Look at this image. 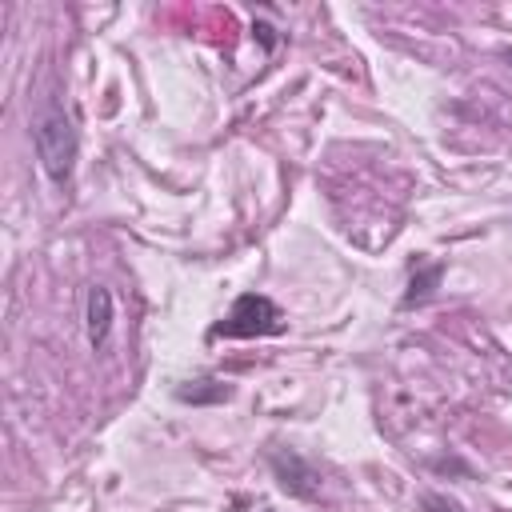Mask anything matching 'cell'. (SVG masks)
<instances>
[{"label": "cell", "mask_w": 512, "mask_h": 512, "mask_svg": "<svg viewBox=\"0 0 512 512\" xmlns=\"http://www.w3.org/2000/svg\"><path fill=\"white\" fill-rule=\"evenodd\" d=\"M84 320H88V344L100 348L108 340V328H112V292L108 288H100V284L88 288V312H84Z\"/></svg>", "instance_id": "obj_4"}, {"label": "cell", "mask_w": 512, "mask_h": 512, "mask_svg": "<svg viewBox=\"0 0 512 512\" xmlns=\"http://www.w3.org/2000/svg\"><path fill=\"white\" fill-rule=\"evenodd\" d=\"M508 64H512V48H508Z\"/></svg>", "instance_id": "obj_9"}, {"label": "cell", "mask_w": 512, "mask_h": 512, "mask_svg": "<svg viewBox=\"0 0 512 512\" xmlns=\"http://www.w3.org/2000/svg\"><path fill=\"white\" fill-rule=\"evenodd\" d=\"M252 32L260 36V44H264V48H272V28H268V24H252Z\"/></svg>", "instance_id": "obj_8"}, {"label": "cell", "mask_w": 512, "mask_h": 512, "mask_svg": "<svg viewBox=\"0 0 512 512\" xmlns=\"http://www.w3.org/2000/svg\"><path fill=\"white\" fill-rule=\"evenodd\" d=\"M424 508L428 512H460V504H452L448 496H436V492H424Z\"/></svg>", "instance_id": "obj_7"}, {"label": "cell", "mask_w": 512, "mask_h": 512, "mask_svg": "<svg viewBox=\"0 0 512 512\" xmlns=\"http://www.w3.org/2000/svg\"><path fill=\"white\" fill-rule=\"evenodd\" d=\"M436 280H440V264H428L420 276H412V280H408L404 304H420V300H428V296H432V288H436Z\"/></svg>", "instance_id": "obj_5"}, {"label": "cell", "mask_w": 512, "mask_h": 512, "mask_svg": "<svg viewBox=\"0 0 512 512\" xmlns=\"http://www.w3.org/2000/svg\"><path fill=\"white\" fill-rule=\"evenodd\" d=\"M176 396L192 400V404H216V400H228V388L216 384V380H196V388H180Z\"/></svg>", "instance_id": "obj_6"}, {"label": "cell", "mask_w": 512, "mask_h": 512, "mask_svg": "<svg viewBox=\"0 0 512 512\" xmlns=\"http://www.w3.org/2000/svg\"><path fill=\"white\" fill-rule=\"evenodd\" d=\"M284 328L280 308L260 296V292H244L232 300L228 316L220 324H212V336H228V340H248V336H272Z\"/></svg>", "instance_id": "obj_2"}, {"label": "cell", "mask_w": 512, "mask_h": 512, "mask_svg": "<svg viewBox=\"0 0 512 512\" xmlns=\"http://www.w3.org/2000/svg\"><path fill=\"white\" fill-rule=\"evenodd\" d=\"M32 140H36V156H40L44 172H48L56 184H64V180L72 176L76 152H80L76 128H72V120L64 116V108L48 104V108L36 116V124H32Z\"/></svg>", "instance_id": "obj_1"}, {"label": "cell", "mask_w": 512, "mask_h": 512, "mask_svg": "<svg viewBox=\"0 0 512 512\" xmlns=\"http://www.w3.org/2000/svg\"><path fill=\"white\" fill-rule=\"evenodd\" d=\"M268 464H272V476L280 480V488H284L288 496H300V500H316V496H320V472H316L300 452L276 448V452L268 456Z\"/></svg>", "instance_id": "obj_3"}]
</instances>
